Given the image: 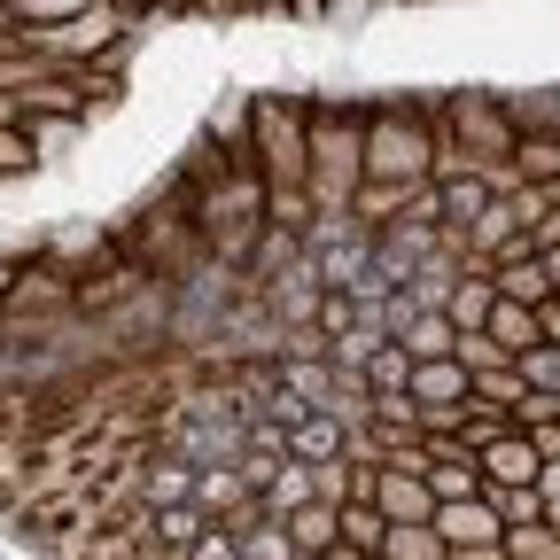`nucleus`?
<instances>
[{
    "mask_svg": "<svg viewBox=\"0 0 560 560\" xmlns=\"http://www.w3.org/2000/svg\"><path fill=\"white\" fill-rule=\"evenodd\" d=\"M366 179L374 187H429L436 179V102H420V94L366 102Z\"/></svg>",
    "mask_w": 560,
    "mask_h": 560,
    "instance_id": "2",
    "label": "nucleus"
},
{
    "mask_svg": "<svg viewBox=\"0 0 560 560\" xmlns=\"http://www.w3.org/2000/svg\"><path fill=\"white\" fill-rule=\"evenodd\" d=\"M319 560H374V552H359V545H335V552H319Z\"/></svg>",
    "mask_w": 560,
    "mask_h": 560,
    "instance_id": "16",
    "label": "nucleus"
},
{
    "mask_svg": "<svg viewBox=\"0 0 560 560\" xmlns=\"http://www.w3.org/2000/svg\"><path fill=\"white\" fill-rule=\"evenodd\" d=\"M32 164H39L32 125H0V179H16V172H32Z\"/></svg>",
    "mask_w": 560,
    "mask_h": 560,
    "instance_id": "12",
    "label": "nucleus"
},
{
    "mask_svg": "<svg viewBox=\"0 0 560 560\" xmlns=\"http://www.w3.org/2000/svg\"><path fill=\"white\" fill-rule=\"evenodd\" d=\"M506 117L522 140H560V86H529V94H506Z\"/></svg>",
    "mask_w": 560,
    "mask_h": 560,
    "instance_id": "7",
    "label": "nucleus"
},
{
    "mask_svg": "<svg viewBox=\"0 0 560 560\" xmlns=\"http://www.w3.org/2000/svg\"><path fill=\"white\" fill-rule=\"evenodd\" d=\"M382 560H452V545H444V529H436V522H389Z\"/></svg>",
    "mask_w": 560,
    "mask_h": 560,
    "instance_id": "9",
    "label": "nucleus"
},
{
    "mask_svg": "<svg viewBox=\"0 0 560 560\" xmlns=\"http://www.w3.org/2000/svg\"><path fill=\"white\" fill-rule=\"evenodd\" d=\"M289 537H296V552H304V560L335 552V545H342V506H327V499L296 506V514H289Z\"/></svg>",
    "mask_w": 560,
    "mask_h": 560,
    "instance_id": "6",
    "label": "nucleus"
},
{
    "mask_svg": "<svg viewBox=\"0 0 560 560\" xmlns=\"http://www.w3.org/2000/svg\"><path fill=\"white\" fill-rule=\"evenodd\" d=\"M514 366H522V382H529V389L560 397V342H529V350H522Z\"/></svg>",
    "mask_w": 560,
    "mask_h": 560,
    "instance_id": "11",
    "label": "nucleus"
},
{
    "mask_svg": "<svg viewBox=\"0 0 560 560\" xmlns=\"http://www.w3.org/2000/svg\"><path fill=\"white\" fill-rule=\"evenodd\" d=\"M397 342L412 350V359H452V350H459V327H452V312H412V319L397 327Z\"/></svg>",
    "mask_w": 560,
    "mask_h": 560,
    "instance_id": "8",
    "label": "nucleus"
},
{
    "mask_svg": "<svg viewBox=\"0 0 560 560\" xmlns=\"http://www.w3.org/2000/svg\"><path fill=\"white\" fill-rule=\"evenodd\" d=\"M304 140H312V202L350 210L366 187V102L304 94Z\"/></svg>",
    "mask_w": 560,
    "mask_h": 560,
    "instance_id": "1",
    "label": "nucleus"
},
{
    "mask_svg": "<svg viewBox=\"0 0 560 560\" xmlns=\"http://www.w3.org/2000/svg\"><path fill=\"white\" fill-rule=\"evenodd\" d=\"M552 304H560V296H552Z\"/></svg>",
    "mask_w": 560,
    "mask_h": 560,
    "instance_id": "17",
    "label": "nucleus"
},
{
    "mask_svg": "<svg viewBox=\"0 0 560 560\" xmlns=\"http://www.w3.org/2000/svg\"><path fill=\"white\" fill-rule=\"evenodd\" d=\"M436 529H444V545H506V514L490 506V490H482V499L436 506Z\"/></svg>",
    "mask_w": 560,
    "mask_h": 560,
    "instance_id": "5",
    "label": "nucleus"
},
{
    "mask_svg": "<svg viewBox=\"0 0 560 560\" xmlns=\"http://www.w3.org/2000/svg\"><path fill=\"white\" fill-rule=\"evenodd\" d=\"M452 560H514L506 545H452Z\"/></svg>",
    "mask_w": 560,
    "mask_h": 560,
    "instance_id": "14",
    "label": "nucleus"
},
{
    "mask_svg": "<svg viewBox=\"0 0 560 560\" xmlns=\"http://www.w3.org/2000/svg\"><path fill=\"white\" fill-rule=\"evenodd\" d=\"M16 272H24V257H0V304H9V289H16Z\"/></svg>",
    "mask_w": 560,
    "mask_h": 560,
    "instance_id": "15",
    "label": "nucleus"
},
{
    "mask_svg": "<svg viewBox=\"0 0 560 560\" xmlns=\"http://www.w3.org/2000/svg\"><path fill=\"white\" fill-rule=\"evenodd\" d=\"M342 545H359V552L382 560V545H389V514H382L374 499H350V506H342Z\"/></svg>",
    "mask_w": 560,
    "mask_h": 560,
    "instance_id": "10",
    "label": "nucleus"
},
{
    "mask_svg": "<svg viewBox=\"0 0 560 560\" xmlns=\"http://www.w3.org/2000/svg\"><path fill=\"white\" fill-rule=\"evenodd\" d=\"M249 149L265 172V195H312V140H304V94H249Z\"/></svg>",
    "mask_w": 560,
    "mask_h": 560,
    "instance_id": "3",
    "label": "nucleus"
},
{
    "mask_svg": "<svg viewBox=\"0 0 560 560\" xmlns=\"http://www.w3.org/2000/svg\"><path fill=\"white\" fill-rule=\"evenodd\" d=\"M280 0H187V16H265Z\"/></svg>",
    "mask_w": 560,
    "mask_h": 560,
    "instance_id": "13",
    "label": "nucleus"
},
{
    "mask_svg": "<svg viewBox=\"0 0 560 560\" xmlns=\"http://www.w3.org/2000/svg\"><path fill=\"white\" fill-rule=\"evenodd\" d=\"M475 459H482V490H537L545 482V452L522 429H506L499 444H482Z\"/></svg>",
    "mask_w": 560,
    "mask_h": 560,
    "instance_id": "4",
    "label": "nucleus"
}]
</instances>
